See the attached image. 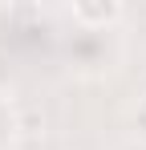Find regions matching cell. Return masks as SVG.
<instances>
[{"instance_id": "6da1fadb", "label": "cell", "mask_w": 146, "mask_h": 150, "mask_svg": "<svg viewBox=\"0 0 146 150\" xmlns=\"http://www.w3.org/2000/svg\"><path fill=\"white\" fill-rule=\"evenodd\" d=\"M61 61L81 81L114 77L118 65L126 61V37H122V28H77V25H69L61 33Z\"/></svg>"}, {"instance_id": "7a4b0ae2", "label": "cell", "mask_w": 146, "mask_h": 150, "mask_svg": "<svg viewBox=\"0 0 146 150\" xmlns=\"http://www.w3.org/2000/svg\"><path fill=\"white\" fill-rule=\"evenodd\" d=\"M65 21L77 28H122L126 4H118V0H73V4H65Z\"/></svg>"}, {"instance_id": "3957f363", "label": "cell", "mask_w": 146, "mask_h": 150, "mask_svg": "<svg viewBox=\"0 0 146 150\" xmlns=\"http://www.w3.org/2000/svg\"><path fill=\"white\" fill-rule=\"evenodd\" d=\"M21 134H24V118L16 110V101L0 98V150H16Z\"/></svg>"}, {"instance_id": "277c9868", "label": "cell", "mask_w": 146, "mask_h": 150, "mask_svg": "<svg viewBox=\"0 0 146 150\" xmlns=\"http://www.w3.org/2000/svg\"><path fill=\"white\" fill-rule=\"evenodd\" d=\"M130 130H134V142L146 146V93L130 105Z\"/></svg>"}, {"instance_id": "5b68a950", "label": "cell", "mask_w": 146, "mask_h": 150, "mask_svg": "<svg viewBox=\"0 0 146 150\" xmlns=\"http://www.w3.org/2000/svg\"><path fill=\"white\" fill-rule=\"evenodd\" d=\"M12 85H16L12 57H8V49H0V98H12Z\"/></svg>"}, {"instance_id": "8992f818", "label": "cell", "mask_w": 146, "mask_h": 150, "mask_svg": "<svg viewBox=\"0 0 146 150\" xmlns=\"http://www.w3.org/2000/svg\"><path fill=\"white\" fill-rule=\"evenodd\" d=\"M114 150H146L142 142H134V138H130V142H122V146H114Z\"/></svg>"}]
</instances>
